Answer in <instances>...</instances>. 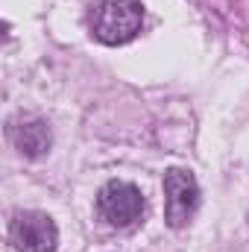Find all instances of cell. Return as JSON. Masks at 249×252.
Segmentation results:
<instances>
[{
    "label": "cell",
    "instance_id": "cell-1",
    "mask_svg": "<svg viewBox=\"0 0 249 252\" xmlns=\"http://www.w3.org/2000/svg\"><path fill=\"white\" fill-rule=\"evenodd\" d=\"M144 24L141 0H106L94 15V35L103 44H129Z\"/></svg>",
    "mask_w": 249,
    "mask_h": 252
},
{
    "label": "cell",
    "instance_id": "cell-2",
    "mask_svg": "<svg viewBox=\"0 0 249 252\" xmlns=\"http://www.w3.org/2000/svg\"><path fill=\"white\" fill-rule=\"evenodd\" d=\"M9 244L15 252H56L59 229L44 211H21L9 223Z\"/></svg>",
    "mask_w": 249,
    "mask_h": 252
},
{
    "label": "cell",
    "instance_id": "cell-3",
    "mask_svg": "<svg viewBox=\"0 0 249 252\" xmlns=\"http://www.w3.org/2000/svg\"><path fill=\"white\" fill-rule=\"evenodd\" d=\"M199 208V185L190 170L170 167L164 173V220L170 229H182Z\"/></svg>",
    "mask_w": 249,
    "mask_h": 252
},
{
    "label": "cell",
    "instance_id": "cell-4",
    "mask_svg": "<svg viewBox=\"0 0 249 252\" xmlns=\"http://www.w3.org/2000/svg\"><path fill=\"white\" fill-rule=\"evenodd\" d=\"M97 211L109 226H132L144 214V193L132 182H106L97 193Z\"/></svg>",
    "mask_w": 249,
    "mask_h": 252
},
{
    "label": "cell",
    "instance_id": "cell-5",
    "mask_svg": "<svg viewBox=\"0 0 249 252\" xmlns=\"http://www.w3.org/2000/svg\"><path fill=\"white\" fill-rule=\"evenodd\" d=\"M9 141L15 150L27 158H38L50 150V126L38 118L32 121H12L9 124Z\"/></svg>",
    "mask_w": 249,
    "mask_h": 252
}]
</instances>
